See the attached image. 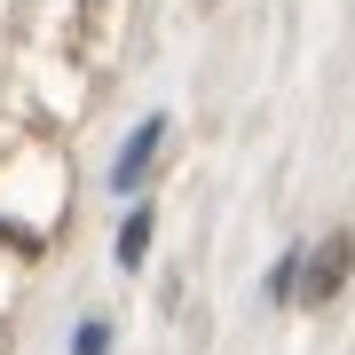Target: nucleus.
Returning a JSON list of instances; mask_svg holds the SVG:
<instances>
[{
	"instance_id": "f257e3e1",
	"label": "nucleus",
	"mask_w": 355,
	"mask_h": 355,
	"mask_svg": "<svg viewBox=\"0 0 355 355\" xmlns=\"http://www.w3.org/2000/svg\"><path fill=\"white\" fill-rule=\"evenodd\" d=\"M347 268H355V237L347 229H331V237L308 253V277H300V300L308 308H324V300H340V284H347Z\"/></svg>"
},
{
	"instance_id": "39448f33",
	"label": "nucleus",
	"mask_w": 355,
	"mask_h": 355,
	"mask_svg": "<svg viewBox=\"0 0 355 355\" xmlns=\"http://www.w3.org/2000/svg\"><path fill=\"white\" fill-rule=\"evenodd\" d=\"M103 347H111V324H103V316H87L71 331V355H103Z\"/></svg>"
},
{
	"instance_id": "20e7f679",
	"label": "nucleus",
	"mask_w": 355,
	"mask_h": 355,
	"mask_svg": "<svg viewBox=\"0 0 355 355\" xmlns=\"http://www.w3.org/2000/svg\"><path fill=\"white\" fill-rule=\"evenodd\" d=\"M300 277H308V261H300V253H284L277 268H268V292H277V300H300Z\"/></svg>"
},
{
	"instance_id": "7ed1b4c3",
	"label": "nucleus",
	"mask_w": 355,
	"mask_h": 355,
	"mask_svg": "<svg viewBox=\"0 0 355 355\" xmlns=\"http://www.w3.org/2000/svg\"><path fill=\"white\" fill-rule=\"evenodd\" d=\"M150 205H135V214L127 221H119V268H142V253H150Z\"/></svg>"
},
{
	"instance_id": "f03ea898",
	"label": "nucleus",
	"mask_w": 355,
	"mask_h": 355,
	"mask_svg": "<svg viewBox=\"0 0 355 355\" xmlns=\"http://www.w3.org/2000/svg\"><path fill=\"white\" fill-rule=\"evenodd\" d=\"M158 142H166V119H142V127L127 135V150H119V166H111V190H142V174H150Z\"/></svg>"
}]
</instances>
